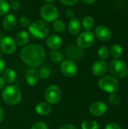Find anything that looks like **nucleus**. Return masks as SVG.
Returning a JSON list of instances; mask_svg holds the SVG:
<instances>
[{
  "instance_id": "1",
  "label": "nucleus",
  "mask_w": 128,
  "mask_h": 129,
  "mask_svg": "<svg viewBox=\"0 0 128 129\" xmlns=\"http://www.w3.org/2000/svg\"><path fill=\"white\" fill-rule=\"evenodd\" d=\"M22 60L30 67L40 66L45 59L44 48L38 44H30L24 46L20 51Z\"/></svg>"
},
{
  "instance_id": "2",
  "label": "nucleus",
  "mask_w": 128,
  "mask_h": 129,
  "mask_svg": "<svg viewBox=\"0 0 128 129\" xmlns=\"http://www.w3.org/2000/svg\"><path fill=\"white\" fill-rule=\"evenodd\" d=\"M29 35L37 39H43L46 38L50 33V27L48 23L44 20H36L30 23L28 26Z\"/></svg>"
},
{
  "instance_id": "3",
  "label": "nucleus",
  "mask_w": 128,
  "mask_h": 129,
  "mask_svg": "<svg viewBox=\"0 0 128 129\" xmlns=\"http://www.w3.org/2000/svg\"><path fill=\"white\" fill-rule=\"evenodd\" d=\"M2 97L5 104L10 106L18 104L22 98L20 90L15 85H8L5 87L2 91Z\"/></svg>"
},
{
  "instance_id": "4",
  "label": "nucleus",
  "mask_w": 128,
  "mask_h": 129,
  "mask_svg": "<svg viewBox=\"0 0 128 129\" xmlns=\"http://www.w3.org/2000/svg\"><path fill=\"white\" fill-rule=\"evenodd\" d=\"M99 88L106 93H115L118 91L119 83L115 76H103L98 82Z\"/></svg>"
},
{
  "instance_id": "5",
  "label": "nucleus",
  "mask_w": 128,
  "mask_h": 129,
  "mask_svg": "<svg viewBox=\"0 0 128 129\" xmlns=\"http://www.w3.org/2000/svg\"><path fill=\"white\" fill-rule=\"evenodd\" d=\"M40 16L46 23H54L58 19L59 12L54 5L47 3L41 8Z\"/></svg>"
},
{
  "instance_id": "6",
  "label": "nucleus",
  "mask_w": 128,
  "mask_h": 129,
  "mask_svg": "<svg viewBox=\"0 0 128 129\" xmlns=\"http://www.w3.org/2000/svg\"><path fill=\"white\" fill-rule=\"evenodd\" d=\"M109 69L111 73L118 78H123L126 76L128 73L127 65L125 62L119 59H115L111 61Z\"/></svg>"
},
{
  "instance_id": "7",
  "label": "nucleus",
  "mask_w": 128,
  "mask_h": 129,
  "mask_svg": "<svg viewBox=\"0 0 128 129\" xmlns=\"http://www.w3.org/2000/svg\"><path fill=\"white\" fill-rule=\"evenodd\" d=\"M94 43V34L91 31L85 30L81 33L76 39V45L80 48L87 49Z\"/></svg>"
},
{
  "instance_id": "8",
  "label": "nucleus",
  "mask_w": 128,
  "mask_h": 129,
  "mask_svg": "<svg viewBox=\"0 0 128 129\" xmlns=\"http://www.w3.org/2000/svg\"><path fill=\"white\" fill-rule=\"evenodd\" d=\"M62 97L60 88L56 85H51L48 86L45 92V98L49 104H55L60 101Z\"/></svg>"
},
{
  "instance_id": "9",
  "label": "nucleus",
  "mask_w": 128,
  "mask_h": 129,
  "mask_svg": "<svg viewBox=\"0 0 128 129\" xmlns=\"http://www.w3.org/2000/svg\"><path fill=\"white\" fill-rule=\"evenodd\" d=\"M78 71L76 63L70 60H63L60 64V72L66 77H74L77 75Z\"/></svg>"
},
{
  "instance_id": "10",
  "label": "nucleus",
  "mask_w": 128,
  "mask_h": 129,
  "mask_svg": "<svg viewBox=\"0 0 128 129\" xmlns=\"http://www.w3.org/2000/svg\"><path fill=\"white\" fill-rule=\"evenodd\" d=\"M0 48L2 51L6 54H13L17 49L15 40L10 36L2 37L0 40Z\"/></svg>"
},
{
  "instance_id": "11",
  "label": "nucleus",
  "mask_w": 128,
  "mask_h": 129,
  "mask_svg": "<svg viewBox=\"0 0 128 129\" xmlns=\"http://www.w3.org/2000/svg\"><path fill=\"white\" fill-rule=\"evenodd\" d=\"M108 110L107 105L103 101H96L90 107V113L93 116L100 117L103 116Z\"/></svg>"
},
{
  "instance_id": "12",
  "label": "nucleus",
  "mask_w": 128,
  "mask_h": 129,
  "mask_svg": "<svg viewBox=\"0 0 128 129\" xmlns=\"http://www.w3.org/2000/svg\"><path fill=\"white\" fill-rule=\"evenodd\" d=\"M109 66L105 60H97L91 67V72L95 76H103L108 71Z\"/></svg>"
},
{
  "instance_id": "13",
  "label": "nucleus",
  "mask_w": 128,
  "mask_h": 129,
  "mask_svg": "<svg viewBox=\"0 0 128 129\" xmlns=\"http://www.w3.org/2000/svg\"><path fill=\"white\" fill-rule=\"evenodd\" d=\"M94 35L99 40L103 42L108 41L112 38V32L109 28L103 25H100L95 28Z\"/></svg>"
},
{
  "instance_id": "14",
  "label": "nucleus",
  "mask_w": 128,
  "mask_h": 129,
  "mask_svg": "<svg viewBox=\"0 0 128 129\" xmlns=\"http://www.w3.org/2000/svg\"><path fill=\"white\" fill-rule=\"evenodd\" d=\"M38 71L35 67L29 68L25 74V80L29 86H35L38 82Z\"/></svg>"
},
{
  "instance_id": "15",
  "label": "nucleus",
  "mask_w": 128,
  "mask_h": 129,
  "mask_svg": "<svg viewBox=\"0 0 128 129\" xmlns=\"http://www.w3.org/2000/svg\"><path fill=\"white\" fill-rule=\"evenodd\" d=\"M46 45L52 51L59 50L63 45V39L58 35H51L47 36Z\"/></svg>"
},
{
  "instance_id": "16",
  "label": "nucleus",
  "mask_w": 128,
  "mask_h": 129,
  "mask_svg": "<svg viewBox=\"0 0 128 129\" xmlns=\"http://www.w3.org/2000/svg\"><path fill=\"white\" fill-rule=\"evenodd\" d=\"M66 56L70 60H78L83 56V51L77 45H70L66 49Z\"/></svg>"
},
{
  "instance_id": "17",
  "label": "nucleus",
  "mask_w": 128,
  "mask_h": 129,
  "mask_svg": "<svg viewBox=\"0 0 128 129\" xmlns=\"http://www.w3.org/2000/svg\"><path fill=\"white\" fill-rule=\"evenodd\" d=\"M17 23V18H16L15 15H14L13 14H6L2 20L3 28L7 31L13 30L16 27Z\"/></svg>"
},
{
  "instance_id": "18",
  "label": "nucleus",
  "mask_w": 128,
  "mask_h": 129,
  "mask_svg": "<svg viewBox=\"0 0 128 129\" xmlns=\"http://www.w3.org/2000/svg\"><path fill=\"white\" fill-rule=\"evenodd\" d=\"M29 39H30L29 33L27 31L21 30L17 33L14 40H15V42L17 45L21 46V47H24L28 44Z\"/></svg>"
},
{
  "instance_id": "19",
  "label": "nucleus",
  "mask_w": 128,
  "mask_h": 129,
  "mask_svg": "<svg viewBox=\"0 0 128 129\" xmlns=\"http://www.w3.org/2000/svg\"><path fill=\"white\" fill-rule=\"evenodd\" d=\"M81 28V23L80 20L77 17H73L70 19L68 24V30L72 35H78Z\"/></svg>"
},
{
  "instance_id": "20",
  "label": "nucleus",
  "mask_w": 128,
  "mask_h": 129,
  "mask_svg": "<svg viewBox=\"0 0 128 129\" xmlns=\"http://www.w3.org/2000/svg\"><path fill=\"white\" fill-rule=\"evenodd\" d=\"M2 78H3V79L5 80V82L6 83L12 84L16 81L17 73L13 69L7 68V69H5V70L3 71Z\"/></svg>"
},
{
  "instance_id": "21",
  "label": "nucleus",
  "mask_w": 128,
  "mask_h": 129,
  "mask_svg": "<svg viewBox=\"0 0 128 129\" xmlns=\"http://www.w3.org/2000/svg\"><path fill=\"white\" fill-rule=\"evenodd\" d=\"M35 112L41 116H47L51 112V107L48 103L41 102L35 106Z\"/></svg>"
},
{
  "instance_id": "22",
  "label": "nucleus",
  "mask_w": 128,
  "mask_h": 129,
  "mask_svg": "<svg viewBox=\"0 0 128 129\" xmlns=\"http://www.w3.org/2000/svg\"><path fill=\"white\" fill-rule=\"evenodd\" d=\"M81 25L85 30L91 31V29H93L94 26V20L91 16L87 15L83 17L81 21Z\"/></svg>"
},
{
  "instance_id": "23",
  "label": "nucleus",
  "mask_w": 128,
  "mask_h": 129,
  "mask_svg": "<svg viewBox=\"0 0 128 129\" xmlns=\"http://www.w3.org/2000/svg\"><path fill=\"white\" fill-rule=\"evenodd\" d=\"M109 51H110V54H112V56L114 58L119 59V57H121L122 54H123V48L120 45L114 44V45H112Z\"/></svg>"
},
{
  "instance_id": "24",
  "label": "nucleus",
  "mask_w": 128,
  "mask_h": 129,
  "mask_svg": "<svg viewBox=\"0 0 128 129\" xmlns=\"http://www.w3.org/2000/svg\"><path fill=\"white\" fill-rule=\"evenodd\" d=\"M50 59L52 62L58 63L63 61V55L61 52H60L58 50L51 51L50 53Z\"/></svg>"
},
{
  "instance_id": "25",
  "label": "nucleus",
  "mask_w": 128,
  "mask_h": 129,
  "mask_svg": "<svg viewBox=\"0 0 128 129\" xmlns=\"http://www.w3.org/2000/svg\"><path fill=\"white\" fill-rule=\"evenodd\" d=\"M66 24L62 20H57L53 23V29L56 33H63L65 31Z\"/></svg>"
},
{
  "instance_id": "26",
  "label": "nucleus",
  "mask_w": 128,
  "mask_h": 129,
  "mask_svg": "<svg viewBox=\"0 0 128 129\" xmlns=\"http://www.w3.org/2000/svg\"><path fill=\"white\" fill-rule=\"evenodd\" d=\"M109 54H110L109 49L106 46H102V47H100L99 48L98 51H97V55H98L99 58L101 60H106L109 57Z\"/></svg>"
},
{
  "instance_id": "27",
  "label": "nucleus",
  "mask_w": 128,
  "mask_h": 129,
  "mask_svg": "<svg viewBox=\"0 0 128 129\" xmlns=\"http://www.w3.org/2000/svg\"><path fill=\"white\" fill-rule=\"evenodd\" d=\"M98 123L94 120H84L81 123V129H98Z\"/></svg>"
},
{
  "instance_id": "28",
  "label": "nucleus",
  "mask_w": 128,
  "mask_h": 129,
  "mask_svg": "<svg viewBox=\"0 0 128 129\" xmlns=\"http://www.w3.org/2000/svg\"><path fill=\"white\" fill-rule=\"evenodd\" d=\"M10 11V5L6 0H0V16H5Z\"/></svg>"
},
{
  "instance_id": "29",
  "label": "nucleus",
  "mask_w": 128,
  "mask_h": 129,
  "mask_svg": "<svg viewBox=\"0 0 128 129\" xmlns=\"http://www.w3.org/2000/svg\"><path fill=\"white\" fill-rule=\"evenodd\" d=\"M109 104L111 105H112V106H117L120 103V97L115 92V93H112L109 95Z\"/></svg>"
},
{
  "instance_id": "30",
  "label": "nucleus",
  "mask_w": 128,
  "mask_h": 129,
  "mask_svg": "<svg viewBox=\"0 0 128 129\" xmlns=\"http://www.w3.org/2000/svg\"><path fill=\"white\" fill-rule=\"evenodd\" d=\"M50 75H51V71H50L49 68H48L46 67L41 68V70L38 71V76L42 79H48L50 76Z\"/></svg>"
},
{
  "instance_id": "31",
  "label": "nucleus",
  "mask_w": 128,
  "mask_h": 129,
  "mask_svg": "<svg viewBox=\"0 0 128 129\" xmlns=\"http://www.w3.org/2000/svg\"><path fill=\"white\" fill-rule=\"evenodd\" d=\"M20 23L21 26H23V27H28L31 23H30V20L28 17L23 16L20 19Z\"/></svg>"
},
{
  "instance_id": "32",
  "label": "nucleus",
  "mask_w": 128,
  "mask_h": 129,
  "mask_svg": "<svg viewBox=\"0 0 128 129\" xmlns=\"http://www.w3.org/2000/svg\"><path fill=\"white\" fill-rule=\"evenodd\" d=\"M31 129H48V126L44 122H38L35 123Z\"/></svg>"
},
{
  "instance_id": "33",
  "label": "nucleus",
  "mask_w": 128,
  "mask_h": 129,
  "mask_svg": "<svg viewBox=\"0 0 128 129\" xmlns=\"http://www.w3.org/2000/svg\"><path fill=\"white\" fill-rule=\"evenodd\" d=\"M9 5H10V9H11L13 11H17L20 8V3L17 0L11 1V2L9 4Z\"/></svg>"
},
{
  "instance_id": "34",
  "label": "nucleus",
  "mask_w": 128,
  "mask_h": 129,
  "mask_svg": "<svg viewBox=\"0 0 128 129\" xmlns=\"http://www.w3.org/2000/svg\"><path fill=\"white\" fill-rule=\"evenodd\" d=\"M78 0H60V3L65 6H73L75 5Z\"/></svg>"
},
{
  "instance_id": "35",
  "label": "nucleus",
  "mask_w": 128,
  "mask_h": 129,
  "mask_svg": "<svg viewBox=\"0 0 128 129\" xmlns=\"http://www.w3.org/2000/svg\"><path fill=\"white\" fill-rule=\"evenodd\" d=\"M105 129H121V128L115 122H109L106 125Z\"/></svg>"
},
{
  "instance_id": "36",
  "label": "nucleus",
  "mask_w": 128,
  "mask_h": 129,
  "mask_svg": "<svg viewBox=\"0 0 128 129\" xmlns=\"http://www.w3.org/2000/svg\"><path fill=\"white\" fill-rule=\"evenodd\" d=\"M65 15H66V17L67 18H69V19H72V18L75 17V12H74V11H73V10H72V9L69 8V9H67V10L66 11V12H65Z\"/></svg>"
},
{
  "instance_id": "37",
  "label": "nucleus",
  "mask_w": 128,
  "mask_h": 129,
  "mask_svg": "<svg viewBox=\"0 0 128 129\" xmlns=\"http://www.w3.org/2000/svg\"><path fill=\"white\" fill-rule=\"evenodd\" d=\"M59 129H78L76 126L73 125H71V124H66V125H64L63 126H61Z\"/></svg>"
},
{
  "instance_id": "38",
  "label": "nucleus",
  "mask_w": 128,
  "mask_h": 129,
  "mask_svg": "<svg viewBox=\"0 0 128 129\" xmlns=\"http://www.w3.org/2000/svg\"><path fill=\"white\" fill-rule=\"evenodd\" d=\"M5 69V61L3 60V59L2 57H0V73H3V71Z\"/></svg>"
},
{
  "instance_id": "39",
  "label": "nucleus",
  "mask_w": 128,
  "mask_h": 129,
  "mask_svg": "<svg viewBox=\"0 0 128 129\" xmlns=\"http://www.w3.org/2000/svg\"><path fill=\"white\" fill-rule=\"evenodd\" d=\"M5 84H6V82H5V80L3 79V78L0 76V91L5 88Z\"/></svg>"
},
{
  "instance_id": "40",
  "label": "nucleus",
  "mask_w": 128,
  "mask_h": 129,
  "mask_svg": "<svg viewBox=\"0 0 128 129\" xmlns=\"http://www.w3.org/2000/svg\"><path fill=\"white\" fill-rule=\"evenodd\" d=\"M96 1H97V0H81V2H83V3H84V4H87V5L93 4V3H94Z\"/></svg>"
},
{
  "instance_id": "41",
  "label": "nucleus",
  "mask_w": 128,
  "mask_h": 129,
  "mask_svg": "<svg viewBox=\"0 0 128 129\" xmlns=\"http://www.w3.org/2000/svg\"><path fill=\"white\" fill-rule=\"evenodd\" d=\"M3 116H4V113H3V110L2 108V107L0 106V122L2 121L3 119Z\"/></svg>"
},
{
  "instance_id": "42",
  "label": "nucleus",
  "mask_w": 128,
  "mask_h": 129,
  "mask_svg": "<svg viewBox=\"0 0 128 129\" xmlns=\"http://www.w3.org/2000/svg\"><path fill=\"white\" fill-rule=\"evenodd\" d=\"M47 3H49V4H51V3H53V2H56L57 0H45Z\"/></svg>"
},
{
  "instance_id": "43",
  "label": "nucleus",
  "mask_w": 128,
  "mask_h": 129,
  "mask_svg": "<svg viewBox=\"0 0 128 129\" xmlns=\"http://www.w3.org/2000/svg\"><path fill=\"white\" fill-rule=\"evenodd\" d=\"M9 1H14V0H9Z\"/></svg>"
}]
</instances>
